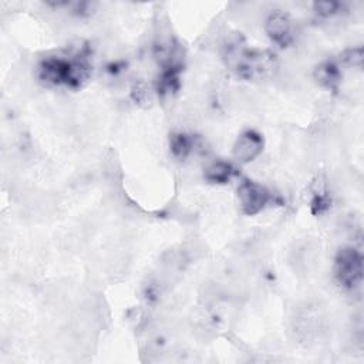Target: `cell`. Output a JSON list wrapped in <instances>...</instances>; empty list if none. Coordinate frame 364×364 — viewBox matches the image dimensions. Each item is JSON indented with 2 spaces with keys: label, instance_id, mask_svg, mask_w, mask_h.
<instances>
[{
  "label": "cell",
  "instance_id": "1",
  "mask_svg": "<svg viewBox=\"0 0 364 364\" xmlns=\"http://www.w3.org/2000/svg\"><path fill=\"white\" fill-rule=\"evenodd\" d=\"M91 73L90 51L81 47L73 54H57L44 57L37 67V75L47 85L81 87Z\"/></svg>",
  "mask_w": 364,
  "mask_h": 364
},
{
  "label": "cell",
  "instance_id": "6",
  "mask_svg": "<svg viewBox=\"0 0 364 364\" xmlns=\"http://www.w3.org/2000/svg\"><path fill=\"white\" fill-rule=\"evenodd\" d=\"M264 30L269 38L280 47H287L293 41V21L283 11H273L267 16Z\"/></svg>",
  "mask_w": 364,
  "mask_h": 364
},
{
  "label": "cell",
  "instance_id": "5",
  "mask_svg": "<svg viewBox=\"0 0 364 364\" xmlns=\"http://www.w3.org/2000/svg\"><path fill=\"white\" fill-rule=\"evenodd\" d=\"M264 141L263 136L253 129L243 131L235 141L232 154L233 158L240 164H249L255 161L263 151Z\"/></svg>",
  "mask_w": 364,
  "mask_h": 364
},
{
  "label": "cell",
  "instance_id": "8",
  "mask_svg": "<svg viewBox=\"0 0 364 364\" xmlns=\"http://www.w3.org/2000/svg\"><path fill=\"white\" fill-rule=\"evenodd\" d=\"M235 175H236V168L230 162H225V161L212 162L203 172V178L209 183H216V185H225L230 182Z\"/></svg>",
  "mask_w": 364,
  "mask_h": 364
},
{
  "label": "cell",
  "instance_id": "9",
  "mask_svg": "<svg viewBox=\"0 0 364 364\" xmlns=\"http://www.w3.org/2000/svg\"><path fill=\"white\" fill-rule=\"evenodd\" d=\"M169 148H171V152L175 158L185 159L192 152L193 139L188 134L175 132L169 138Z\"/></svg>",
  "mask_w": 364,
  "mask_h": 364
},
{
  "label": "cell",
  "instance_id": "10",
  "mask_svg": "<svg viewBox=\"0 0 364 364\" xmlns=\"http://www.w3.org/2000/svg\"><path fill=\"white\" fill-rule=\"evenodd\" d=\"M314 11L318 17L330 18L333 16H337L343 10V4L338 1H317L313 4Z\"/></svg>",
  "mask_w": 364,
  "mask_h": 364
},
{
  "label": "cell",
  "instance_id": "2",
  "mask_svg": "<svg viewBox=\"0 0 364 364\" xmlns=\"http://www.w3.org/2000/svg\"><path fill=\"white\" fill-rule=\"evenodd\" d=\"M223 58L245 80H263L272 75L277 67L274 54L267 50L247 48L240 37L228 40L223 46Z\"/></svg>",
  "mask_w": 364,
  "mask_h": 364
},
{
  "label": "cell",
  "instance_id": "4",
  "mask_svg": "<svg viewBox=\"0 0 364 364\" xmlns=\"http://www.w3.org/2000/svg\"><path fill=\"white\" fill-rule=\"evenodd\" d=\"M240 209L245 215L253 216L262 212L272 200V193L266 186L252 179H242L237 186Z\"/></svg>",
  "mask_w": 364,
  "mask_h": 364
},
{
  "label": "cell",
  "instance_id": "3",
  "mask_svg": "<svg viewBox=\"0 0 364 364\" xmlns=\"http://www.w3.org/2000/svg\"><path fill=\"white\" fill-rule=\"evenodd\" d=\"M334 277L346 290H354L363 280V256L355 247H341L334 257Z\"/></svg>",
  "mask_w": 364,
  "mask_h": 364
},
{
  "label": "cell",
  "instance_id": "11",
  "mask_svg": "<svg viewBox=\"0 0 364 364\" xmlns=\"http://www.w3.org/2000/svg\"><path fill=\"white\" fill-rule=\"evenodd\" d=\"M341 60L353 67H361L363 63V48L361 47H354V48H348L343 53Z\"/></svg>",
  "mask_w": 364,
  "mask_h": 364
},
{
  "label": "cell",
  "instance_id": "7",
  "mask_svg": "<svg viewBox=\"0 0 364 364\" xmlns=\"http://www.w3.org/2000/svg\"><path fill=\"white\" fill-rule=\"evenodd\" d=\"M314 78L321 87L327 90H337L341 80V71L338 64L333 60H326L320 63L314 70Z\"/></svg>",
  "mask_w": 364,
  "mask_h": 364
}]
</instances>
